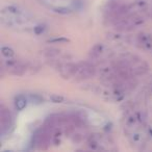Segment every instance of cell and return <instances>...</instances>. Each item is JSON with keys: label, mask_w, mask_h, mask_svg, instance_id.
<instances>
[{"label": "cell", "mask_w": 152, "mask_h": 152, "mask_svg": "<svg viewBox=\"0 0 152 152\" xmlns=\"http://www.w3.org/2000/svg\"><path fill=\"white\" fill-rule=\"evenodd\" d=\"M1 52H2L3 56H5V58H13L14 54H15L13 49L9 48V47H7V46H3L2 48H1Z\"/></svg>", "instance_id": "obj_8"}, {"label": "cell", "mask_w": 152, "mask_h": 152, "mask_svg": "<svg viewBox=\"0 0 152 152\" xmlns=\"http://www.w3.org/2000/svg\"><path fill=\"white\" fill-rule=\"evenodd\" d=\"M80 66V69L78 71L76 77H77L78 81H81V80H86V79H90V78L94 77L96 75V68L95 66L90 62H80L78 63Z\"/></svg>", "instance_id": "obj_1"}, {"label": "cell", "mask_w": 152, "mask_h": 152, "mask_svg": "<svg viewBox=\"0 0 152 152\" xmlns=\"http://www.w3.org/2000/svg\"><path fill=\"white\" fill-rule=\"evenodd\" d=\"M53 11H54L55 13L61 14V15H68V14L72 13V11H71L69 7H54Z\"/></svg>", "instance_id": "obj_11"}, {"label": "cell", "mask_w": 152, "mask_h": 152, "mask_svg": "<svg viewBox=\"0 0 152 152\" xmlns=\"http://www.w3.org/2000/svg\"><path fill=\"white\" fill-rule=\"evenodd\" d=\"M31 100H32L33 102H37V103H43L44 102V99H43L42 96H40L39 94H33L30 96Z\"/></svg>", "instance_id": "obj_14"}, {"label": "cell", "mask_w": 152, "mask_h": 152, "mask_svg": "<svg viewBox=\"0 0 152 152\" xmlns=\"http://www.w3.org/2000/svg\"><path fill=\"white\" fill-rule=\"evenodd\" d=\"M40 53L47 58H53L61 54V50L58 48H54V47H48V48H44L43 50H41Z\"/></svg>", "instance_id": "obj_4"}, {"label": "cell", "mask_w": 152, "mask_h": 152, "mask_svg": "<svg viewBox=\"0 0 152 152\" xmlns=\"http://www.w3.org/2000/svg\"><path fill=\"white\" fill-rule=\"evenodd\" d=\"M45 30V25H37L33 28V31H35V35H41L43 31Z\"/></svg>", "instance_id": "obj_15"}, {"label": "cell", "mask_w": 152, "mask_h": 152, "mask_svg": "<svg viewBox=\"0 0 152 152\" xmlns=\"http://www.w3.org/2000/svg\"><path fill=\"white\" fill-rule=\"evenodd\" d=\"M103 49H104L103 44H101V43L95 44L94 46H93V48L91 49L90 56L92 58H94V60H97V58L100 56V54L103 52Z\"/></svg>", "instance_id": "obj_5"}, {"label": "cell", "mask_w": 152, "mask_h": 152, "mask_svg": "<svg viewBox=\"0 0 152 152\" xmlns=\"http://www.w3.org/2000/svg\"><path fill=\"white\" fill-rule=\"evenodd\" d=\"M50 100L53 103H63L65 101V97L58 94H52L50 95Z\"/></svg>", "instance_id": "obj_10"}, {"label": "cell", "mask_w": 152, "mask_h": 152, "mask_svg": "<svg viewBox=\"0 0 152 152\" xmlns=\"http://www.w3.org/2000/svg\"><path fill=\"white\" fill-rule=\"evenodd\" d=\"M74 125H69L66 127V129H65V133H66L67 135H73L74 133Z\"/></svg>", "instance_id": "obj_16"}, {"label": "cell", "mask_w": 152, "mask_h": 152, "mask_svg": "<svg viewBox=\"0 0 152 152\" xmlns=\"http://www.w3.org/2000/svg\"><path fill=\"white\" fill-rule=\"evenodd\" d=\"M47 43H51V44H66V43H70V40L67 39V37H55V39H51V40H48Z\"/></svg>", "instance_id": "obj_9"}, {"label": "cell", "mask_w": 152, "mask_h": 152, "mask_svg": "<svg viewBox=\"0 0 152 152\" xmlns=\"http://www.w3.org/2000/svg\"><path fill=\"white\" fill-rule=\"evenodd\" d=\"M148 69H149V66L145 62H142V64L140 66L132 69L131 72L133 74V76H141V75H145L148 72Z\"/></svg>", "instance_id": "obj_6"}, {"label": "cell", "mask_w": 152, "mask_h": 152, "mask_svg": "<svg viewBox=\"0 0 152 152\" xmlns=\"http://www.w3.org/2000/svg\"><path fill=\"white\" fill-rule=\"evenodd\" d=\"M84 90L92 91V92H94V93H100V92H101V89H100L99 86H96V84H86Z\"/></svg>", "instance_id": "obj_12"}, {"label": "cell", "mask_w": 152, "mask_h": 152, "mask_svg": "<svg viewBox=\"0 0 152 152\" xmlns=\"http://www.w3.org/2000/svg\"><path fill=\"white\" fill-rule=\"evenodd\" d=\"M16 107L17 109L21 110L26 106V99H25L23 96H18L17 99H16Z\"/></svg>", "instance_id": "obj_7"}, {"label": "cell", "mask_w": 152, "mask_h": 152, "mask_svg": "<svg viewBox=\"0 0 152 152\" xmlns=\"http://www.w3.org/2000/svg\"><path fill=\"white\" fill-rule=\"evenodd\" d=\"M0 122H1V132L4 133L6 130L13 124V116H12L9 109L4 107V105H1L0 108Z\"/></svg>", "instance_id": "obj_2"}, {"label": "cell", "mask_w": 152, "mask_h": 152, "mask_svg": "<svg viewBox=\"0 0 152 152\" xmlns=\"http://www.w3.org/2000/svg\"><path fill=\"white\" fill-rule=\"evenodd\" d=\"M71 141L74 144H78L82 141V135L80 133H73L72 137H71Z\"/></svg>", "instance_id": "obj_13"}, {"label": "cell", "mask_w": 152, "mask_h": 152, "mask_svg": "<svg viewBox=\"0 0 152 152\" xmlns=\"http://www.w3.org/2000/svg\"><path fill=\"white\" fill-rule=\"evenodd\" d=\"M5 64H6V66L7 67H14L15 66V65H17L18 64V62L16 60H13V58H7V61H6V63H5Z\"/></svg>", "instance_id": "obj_17"}, {"label": "cell", "mask_w": 152, "mask_h": 152, "mask_svg": "<svg viewBox=\"0 0 152 152\" xmlns=\"http://www.w3.org/2000/svg\"><path fill=\"white\" fill-rule=\"evenodd\" d=\"M53 142L55 143V145H60V143H61V141H60V140H58V139H55Z\"/></svg>", "instance_id": "obj_18"}, {"label": "cell", "mask_w": 152, "mask_h": 152, "mask_svg": "<svg viewBox=\"0 0 152 152\" xmlns=\"http://www.w3.org/2000/svg\"><path fill=\"white\" fill-rule=\"evenodd\" d=\"M26 69H27V67L25 66L23 63L18 62L17 65L12 67L9 73H11L12 75H15V76H22V75H24L25 72H26Z\"/></svg>", "instance_id": "obj_3"}]
</instances>
